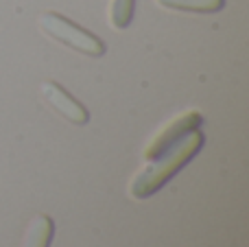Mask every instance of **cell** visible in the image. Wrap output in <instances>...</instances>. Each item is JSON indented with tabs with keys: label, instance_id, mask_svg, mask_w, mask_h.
Wrapping results in <instances>:
<instances>
[{
	"label": "cell",
	"instance_id": "6da1fadb",
	"mask_svg": "<svg viewBox=\"0 0 249 247\" xmlns=\"http://www.w3.org/2000/svg\"><path fill=\"white\" fill-rule=\"evenodd\" d=\"M201 147H203V134L199 129H193L186 136H181L166 151H162L158 158L149 160L151 164L144 166V169L131 179V184H129V195H131L133 199H144V197H151L153 193H158L168 179L175 177V175L197 156Z\"/></svg>",
	"mask_w": 249,
	"mask_h": 247
},
{
	"label": "cell",
	"instance_id": "7a4b0ae2",
	"mask_svg": "<svg viewBox=\"0 0 249 247\" xmlns=\"http://www.w3.org/2000/svg\"><path fill=\"white\" fill-rule=\"evenodd\" d=\"M39 26L48 37L57 39V42L66 44V46L74 48L77 53H83L88 57H101L105 55V42L96 37L94 33L86 31L83 26L74 24L66 16L55 11H46L39 16Z\"/></svg>",
	"mask_w": 249,
	"mask_h": 247
},
{
	"label": "cell",
	"instance_id": "3957f363",
	"mask_svg": "<svg viewBox=\"0 0 249 247\" xmlns=\"http://www.w3.org/2000/svg\"><path fill=\"white\" fill-rule=\"evenodd\" d=\"M201 123H203V116L199 112H186V114H181V116L173 118L162 131H158V134L153 136V140L149 142V147L144 149V160H153V158H158L160 153L166 151L173 142H177L181 136H186L193 129H199Z\"/></svg>",
	"mask_w": 249,
	"mask_h": 247
},
{
	"label": "cell",
	"instance_id": "277c9868",
	"mask_svg": "<svg viewBox=\"0 0 249 247\" xmlns=\"http://www.w3.org/2000/svg\"><path fill=\"white\" fill-rule=\"evenodd\" d=\"M42 94L46 99V103L57 114H61L66 121L74 123V125H86L90 121V112L86 109V105H81L74 96H70L59 83H55V81L42 83Z\"/></svg>",
	"mask_w": 249,
	"mask_h": 247
},
{
	"label": "cell",
	"instance_id": "5b68a950",
	"mask_svg": "<svg viewBox=\"0 0 249 247\" xmlns=\"http://www.w3.org/2000/svg\"><path fill=\"white\" fill-rule=\"evenodd\" d=\"M53 234H55V223L48 214H37L29 223L22 239V247H51Z\"/></svg>",
	"mask_w": 249,
	"mask_h": 247
},
{
	"label": "cell",
	"instance_id": "8992f818",
	"mask_svg": "<svg viewBox=\"0 0 249 247\" xmlns=\"http://www.w3.org/2000/svg\"><path fill=\"white\" fill-rule=\"evenodd\" d=\"M160 7L190 13H216L225 7V0H158Z\"/></svg>",
	"mask_w": 249,
	"mask_h": 247
},
{
	"label": "cell",
	"instance_id": "52a82bcc",
	"mask_svg": "<svg viewBox=\"0 0 249 247\" xmlns=\"http://www.w3.org/2000/svg\"><path fill=\"white\" fill-rule=\"evenodd\" d=\"M133 7H136V0H112L109 22L114 29H127L133 18Z\"/></svg>",
	"mask_w": 249,
	"mask_h": 247
}]
</instances>
